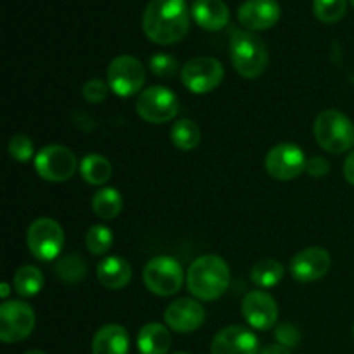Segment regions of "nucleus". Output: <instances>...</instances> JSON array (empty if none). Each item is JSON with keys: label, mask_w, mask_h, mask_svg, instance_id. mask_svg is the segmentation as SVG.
I'll list each match as a JSON object with an SVG mask.
<instances>
[{"label": "nucleus", "mask_w": 354, "mask_h": 354, "mask_svg": "<svg viewBox=\"0 0 354 354\" xmlns=\"http://www.w3.org/2000/svg\"><path fill=\"white\" fill-rule=\"evenodd\" d=\"M190 16L185 0H149L142 17V26L149 40L171 45L189 31Z\"/></svg>", "instance_id": "f257e3e1"}, {"label": "nucleus", "mask_w": 354, "mask_h": 354, "mask_svg": "<svg viewBox=\"0 0 354 354\" xmlns=\"http://www.w3.org/2000/svg\"><path fill=\"white\" fill-rule=\"evenodd\" d=\"M230 286V268L216 254L199 256L187 272V289L201 301H216Z\"/></svg>", "instance_id": "f03ea898"}, {"label": "nucleus", "mask_w": 354, "mask_h": 354, "mask_svg": "<svg viewBox=\"0 0 354 354\" xmlns=\"http://www.w3.org/2000/svg\"><path fill=\"white\" fill-rule=\"evenodd\" d=\"M230 57L235 71L249 80L261 76L268 66V50L261 38L241 28L230 30Z\"/></svg>", "instance_id": "7ed1b4c3"}, {"label": "nucleus", "mask_w": 354, "mask_h": 354, "mask_svg": "<svg viewBox=\"0 0 354 354\" xmlns=\"http://www.w3.org/2000/svg\"><path fill=\"white\" fill-rule=\"evenodd\" d=\"M315 140L330 154H344L354 147V124L344 113L325 109L317 116L313 124Z\"/></svg>", "instance_id": "20e7f679"}, {"label": "nucleus", "mask_w": 354, "mask_h": 354, "mask_svg": "<svg viewBox=\"0 0 354 354\" xmlns=\"http://www.w3.org/2000/svg\"><path fill=\"white\" fill-rule=\"evenodd\" d=\"M26 245L38 261H54L64 248V230L52 218H37L26 230Z\"/></svg>", "instance_id": "39448f33"}, {"label": "nucleus", "mask_w": 354, "mask_h": 354, "mask_svg": "<svg viewBox=\"0 0 354 354\" xmlns=\"http://www.w3.org/2000/svg\"><path fill=\"white\" fill-rule=\"evenodd\" d=\"M135 107H137V114L144 121L152 124H162L178 116L180 102L171 90L156 85L138 93Z\"/></svg>", "instance_id": "423d86ee"}, {"label": "nucleus", "mask_w": 354, "mask_h": 354, "mask_svg": "<svg viewBox=\"0 0 354 354\" xmlns=\"http://www.w3.org/2000/svg\"><path fill=\"white\" fill-rule=\"evenodd\" d=\"M144 283L156 296H175L183 286L182 265L171 256L152 258L144 268Z\"/></svg>", "instance_id": "0eeeda50"}, {"label": "nucleus", "mask_w": 354, "mask_h": 354, "mask_svg": "<svg viewBox=\"0 0 354 354\" xmlns=\"http://www.w3.org/2000/svg\"><path fill=\"white\" fill-rule=\"evenodd\" d=\"M145 83V68L133 55H118L107 66V85L118 97H131Z\"/></svg>", "instance_id": "6e6552de"}, {"label": "nucleus", "mask_w": 354, "mask_h": 354, "mask_svg": "<svg viewBox=\"0 0 354 354\" xmlns=\"http://www.w3.org/2000/svg\"><path fill=\"white\" fill-rule=\"evenodd\" d=\"M180 76L187 90L192 93H207L220 86V83L223 82L225 69L216 57L199 55L183 64Z\"/></svg>", "instance_id": "1a4fd4ad"}, {"label": "nucleus", "mask_w": 354, "mask_h": 354, "mask_svg": "<svg viewBox=\"0 0 354 354\" xmlns=\"http://www.w3.org/2000/svg\"><path fill=\"white\" fill-rule=\"evenodd\" d=\"M76 156L64 145L52 144L41 149L35 158V169L40 178L52 183H61L71 178L78 168Z\"/></svg>", "instance_id": "9d476101"}, {"label": "nucleus", "mask_w": 354, "mask_h": 354, "mask_svg": "<svg viewBox=\"0 0 354 354\" xmlns=\"http://www.w3.org/2000/svg\"><path fill=\"white\" fill-rule=\"evenodd\" d=\"M35 328V311L24 301H6L0 306V339L6 344L21 342Z\"/></svg>", "instance_id": "9b49d317"}, {"label": "nucleus", "mask_w": 354, "mask_h": 354, "mask_svg": "<svg viewBox=\"0 0 354 354\" xmlns=\"http://www.w3.org/2000/svg\"><path fill=\"white\" fill-rule=\"evenodd\" d=\"M306 162L308 159L301 147L283 142L270 149L265 158V168L272 178L289 182V180L297 178L306 169Z\"/></svg>", "instance_id": "f8f14e48"}, {"label": "nucleus", "mask_w": 354, "mask_h": 354, "mask_svg": "<svg viewBox=\"0 0 354 354\" xmlns=\"http://www.w3.org/2000/svg\"><path fill=\"white\" fill-rule=\"evenodd\" d=\"M332 268V256L324 248H306L290 261V273L301 283H311L324 279Z\"/></svg>", "instance_id": "ddd939ff"}, {"label": "nucleus", "mask_w": 354, "mask_h": 354, "mask_svg": "<svg viewBox=\"0 0 354 354\" xmlns=\"http://www.w3.org/2000/svg\"><path fill=\"white\" fill-rule=\"evenodd\" d=\"M242 315L249 327L256 330H270L277 325L279 306L273 296L265 290H252L242 301Z\"/></svg>", "instance_id": "4468645a"}, {"label": "nucleus", "mask_w": 354, "mask_h": 354, "mask_svg": "<svg viewBox=\"0 0 354 354\" xmlns=\"http://www.w3.org/2000/svg\"><path fill=\"white\" fill-rule=\"evenodd\" d=\"M206 320V310L194 299H176L165 310V322L171 330L178 334H189L203 327Z\"/></svg>", "instance_id": "2eb2a0df"}, {"label": "nucleus", "mask_w": 354, "mask_h": 354, "mask_svg": "<svg viewBox=\"0 0 354 354\" xmlns=\"http://www.w3.org/2000/svg\"><path fill=\"white\" fill-rule=\"evenodd\" d=\"M258 337L249 328L230 325L214 335L211 354H259Z\"/></svg>", "instance_id": "dca6fc26"}, {"label": "nucleus", "mask_w": 354, "mask_h": 354, "mask_svg": "<svg viewBox=\"0 0 354 354\" xmlns=\"http://www.w3.org/2000/svg\"><path fill=\"white\" fill-rule=\"evenodd\" d=\"M237 16L245 30H268L280 19V6L277 0H244Z\"/></svg>", "instance_id": "f3484780"}, {"label": "nucleus", "mask_w": 354, "mask_h": 354, "mask_svg": "<svg viewBox=\"0 0 354 354\" xmlns=\"http://www.w3.org/2000/svg\"><path fill=\"white\" fill-rule=\"evenodd\" d=\"M190 12L196 23L207 31L221 30L230 21V9L223 0H194Z\"/></svg>", "instance_id": "a211bd4d"}, {"label": "nucleus", "mask_w": 354, "mask_h": 354, "mask_svg": "<svg viewBox=\"0 0 354 354\" xmlns=\"http://www.w3.org/2000/svg\"><path fill=\"white\" fill-rule=\"evenodd\" d=\"M130 337L127 328L118 324H109L95 332L92 341V354H128Z\"/></svg>", "instance_id": "6ab92c4d"}, {"label": "nucleus", "mask_w": 354, "mask_h": 354, "mask_svg": "<svg viewBox=\"0 0 354 354\" xmlns=\"http://www.w3.org/2000/svg\"><path fill=\"white\" fill-rule=\"evenodd\" d=\"M97 280L106 289H123L131 280L130 263L124 258H120V256H107L97 265Z\"/></svg>", "instance_id": "aec40b11"}, {"label": "nucleus", "mask_w": 354, "mask_h": 354, "mask_svg": "<svg viewBox=\"0 0 354 354\" xmlns=\"http://www.w3.org/2000/svg\"><path fill=\"white\" fill-rule=\"evenodd\" d=\"M169 327H165L161 324L144 325L138 332L137 346L140 354H166L171 348V334L168 330Z\"/></svg>", "instance_id": "412c9836"}, {"label": "nucleus", "mask_w": 354, "mask_h": 354, "mask_svg": "<svg viewBox=\"0 0 354 354\" xmlns=\"http://www.w3.org/2000/svg\"><path fill=\"white\" fill-rule=\"evenodd\" d=\"M80 175L90 185H104L113 176V166L104 156L88 154L80 162Z\"/></svg>", "instance_id": "4be33fe9"}, {"label": "nucleus", "mask_w": 354, "mask_h": 354, "mask_svg": "<svg viewBox=\"0 0 354 354\" xmlns=\"http://www.w3.org/2000/svg\"><path fill=\"white\" fill-rule=\"evenodd\" d=\"M92 209L102 220H114L123 209V197L113 187H106L92 197Z\"/></svg>", "instance_id": "5701e85b"}, {"label": "nucleus", "mask_w": 354, "mask_h": 354, "mask_svg": "<svg viewBox=\"0 0 354 354\" xmlns=\"http://www.w3.org/2000/svg\"><path fill=\"white\" fill-rule=\"evenodd\" d=\"M286 275V268L277 259H261L251 270V280L259 289H272Z\"/></svg>", "instance_id": "b1692460"}, {"label": "nucleus", "mask_w": 354, "mask_h": 354, "mask_svg": "<svg viewBox=\"0 0 354 354\" xmlns=\"http://www.w3.org/2000/svg\"><path fill=\"white\" fill-rule=\"evenodd\" d=\"M12 287L21 297H33L44 287V275L33 265H24L14 273Z\"/></svg>", "instance_id": "393cba45"}, {"label": "nucleus", "mask_w": 354, "mask_h": 354, "mask_svg": "<svg viewBox=\"0 0 354 354\" xmlns=\"http://www.w3.org/2000/svg\"><path fill=\"white\" fill-rule=\"evenodd\" d=\"M171 142L180 151H194L201 142V128L192 120H180L171 128Z\"/></svg>", "instance_id": "a878e982"}, {"label": "nucleus", "mask_w": 354, "mask_h": 354, "mask_svg": "<svg viewBox=\"0 0 354 354\" xmlns=\"http://www.w3.org/2000/svg\"><path fill=\"white\" fill-rule=\"evenodd\" d=\"M54 273L66 283H78L86 277V263L80 254H66L55 261Z\"/></svg>", "instance_id": "bb28decb"}, {"label": "nucleus", "mask_w": 354, "mask_h": 354, "mask_svg": "<svg viewBox=\"0 0 354 354\" xmlns=\"http://www.w3.org/2000/svg\"><path fill=\"white\" fill-rule=\"evenodd\" d=\"M113 232L104 225H93L85 235V245L93 256H102L113 245Z\"/></svg>", "instance_id": "cd10ccee"}, {"label": "nucleus", "mask_w": 354, "mask_h": 354, "mask_svg": "<svg viewBox=\"0 0 354 354\" xmlns=\"http://www.w3.org/2000/svg\"><path fill=\"white\" fill-rule=\"evenodd\" d=\"M348 0H313V12L324 23H337L342 19Z\"/></svg>", "instance_id": "c85d7f7f"}, {"label": "nucleus", "mask_w": 354, "mask_h": 354, "mask_svg": "<svg viewBox=\"0 0 354 354\" xmlns=\"http://www.w3.org/2000/svg\"><path fill=\"white\" fill-rule=\"evenodd\" d=\"M149 69H151L152 75L159 76V78H171L178 73V62L173 55L158 52L149 59Z\"/></svg>", "instance_id": "c756f323"}, {"label": "nucleus", "mask_w": 354, "mask_h": 354, "mask_svg": "<svg viewBox=\"0 0 354 354\" xmlns=\"http://www.w3.org/2000/svg\"><path fill=\"white\" fill-rule=\"evenodd\" d=\"M33 142L28 135H14L9 140V154L10 158L19 162H26L33 158Z\"/></svg>", "instance_id": "7c9ffc66"}, {"label": "nucleus", "mask_w": 354, "mask_h": 354, "mask_svg": "<svg viewBox=\"0 0 354 354\" xmlns=\"http://www.w3.org/2000/svg\"><path fill=\"white\" fill-rule=\"evenodd\" d=\"M275 339L279 344L286 346V348H289V349L296 348V346L301 342V332L296 325L286 322V324L277 325Z\"/></svg>", "instance_id": "2f4dec72"}, {"label": "nucleus", "mask_w": 354, "mask_h": 354, "mask_svg": "<svg viewBox=\"0 0 354 354\" xmlns=\"http://www.w3.org/2000/svg\"><path fill=\"white\" fill-rule=\"evenodd\" d=\"M107 90H109V85L106 82L99 78H92L83 85L82 93L90 104H100L107 97Z\"/></svg>", "instance_id": "473e14b6"}, {"label": "nucleus", "mask_w": 354, "mask_h": 354, "mask_svg": "<svg viewBox=\"0 0 354 354\" xmlns=\"http://www.w3.org/2000/svg\"><path fill=\"white\" fill-rule=\"evenodd\" d=\"M306 171L308 175L313 176V178H324L330 171V165H328L327 159L320 158V156H313L311 159H308L306 162Z\"/></svg>", "instance_id": "72a5a7b5"}, {"label": "nucleus", "mask_w": 354, "mask_h": 354, "mask_svg": "<svg viewBox=\"0 0 354 354\" xmlns=\"http://www.w3.org/2000/svg\"><path fill=\"white\" fill-rule=\"evenodd\" d=\"M342 173H344L346 182L354 185V151H351L346 158L344 166H342Z\"/></svg>", "instance_id": "f704fd0d"}, {"label": "nucleus", "mask_w": 354, "mask_h": 354, "mask_svg": "<svg viewBox=\"0 0 354 354\" xmlns=\"http://www.w3.org/2000/svg\"><path fill=\"white\" fill-rule=\"evenodd\" d=\"M259 354H290V351L289 348H286V346L282 344H270V346H265Z\"/></svg>", "instance_id": "c9c22d12"}, {"label": "nucleus", "mask_w": 354, "mask_h": 354, "mask_svg": "<svg viewBox=\"0 0 354 354\" xmlns=\"http://www.w3.org/2000/svg\"><path fill=\"white\" fill-rule=\"evenodd\" d=\"M0 296L3 297V299H6L7 296H9V292H10V289H9V283H2V287H0Z\"/></svg>", "instance_id": "e433bc0d"}, {"label": "nucleus", "mask_w": 354, "mask_h": 354, "mask_svg": "<svg viewBox=\"0 0 354 354\" xmlns=\"http://www.w3.org/2000/svg\"><path fill=\"white\" fill-rule=\"evenodd\" d=\"M24 354H45L44 351H38V349H33V351H28V353H24Z\"/></svg>", "instance_id": "4c0bfd02"}, {"label": "nucleus", "mask_w": 354, "mask_h": 354, "mask_svg": "<svg viewBox=\"0 0 354 354\" xmlns=\"http://www.w3.org/2000/svg\"><path fill=\"white\" fill-rule=\"evenodd\" d=\"M175 354H189V353H175Z\"/></svg>", "instance_id": "58836bf2"}, {"label": "nucleus", "mask_w": 354, "mask_h": 354, "mask_svg": "<svg viewBox=\"0 0 354 354\" xmlns=\"http://www.w3.org/2000/svg\"><path fill=\"white\" fill-rule=\"evenodd\" d=\"M353 335H354V327H353Z\"/></svg>", "instance_id": "ea45409f"}, {"label": "nucleus", "mask_w": 354, "mask_h": 354, "mask_svg": "<svg viewBox=\"0 0 354 354\" xmlns=\"http://www.w3.org/2000/svg\"><path fill=\"white\" fill-rule=\"evenodd\" d=\"M351 2H353V6H354V0H351Z\"/></svg>", "instance_id": "a19ab883"}]
</instances>
